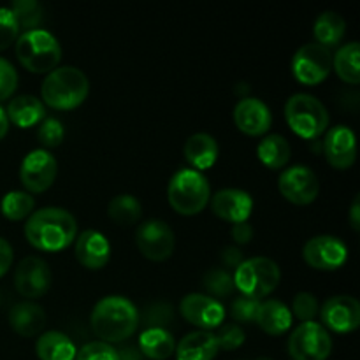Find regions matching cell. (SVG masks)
Instances as JSON below:
<instances>
[{"instance_id": "33", "label": "cell", "mask_w": 360, "mask_h": 360, "mask_svg": "<svg viewBox=\"0 0 360 360\" xmlns=\"http://www.w3.org/2000/svg\"><path fill=\"white\" fill-rule=\"evenodd\" d=\"M9 9L13 11L18 25L20 28H25V32L39 28L42 18H44V9L37 0H16Z\"/></svg>"}, {"instance_id": "45", "label": "cell", "mask_w": 360, "mask_h": 360, "mask_svg": "<svg viewBox=\"0 0 360 360\" xmlns=\"http://www.w3.org/2000/svg\"><path fill=\"white\" fill-rule=\"evenodd\" d=\"M221 260H224L225 266L229 267H238L239 264L243 262V253L239 248H234V246H229V248L224 250L221 253Z\"/></svg>"}, {"instance_id": "3", "label": "cell", "mask_w": 360, "mask_h": 360, "mask_svg": "<svg viewBox=\"0 0 360 360\" xmlns=\"http://www.w3.org/2000/svg\"><path fill=\"white\" fill-rule=\"evenodd\" d=\"M90 81L86 74L72 65L56 67L46 74L41 84L42 104L56 111H72L86 101Z\"/></svg>"}, {"instance_id": "17", "label": "cell", "mask_w": 360, "mask_h": 360, "mask_svg": "<svg viewBox=\"0 0 360 360\" xmlns=\"http://www.w3.org/2000/svg\"><path fill=\"white\" fill-rule=\"evenodd\" d=\"M323 155L329 165L338 171H347L357 158V139L355 132L347 125H336L327 130L323 139Z\"/></svg>"}, {"instance_id": "41", "label": "cell", "mask_w": 360, "mask_h": 360, "mask_svg": "<svg viewBox=\"0 0 360 360\" xmlns=\"http://www.w3.org/2000/svg\"><path fill=\"white\" fill-rule=\"evenodd\" d=\"M259 306H260V301H257V299L238 295V297L232 301L231 315L236 322H255Z\"/></svg>"}, {"instance_id": "4", "label": "cell", "mask_w": 360, "mask_h": 360, "mask_svg": "<svg viewBox=\"0 0 360 360\" xmlns=\"http://www.w3.org/2000/svg\"><path fill=\"white\" fill-rule=\"evenodd\" d=\"M14 44L18 60L32 74H49L62 60V46L58 39L44 28L23 32Z\"/></svg>"}, {"instance_id": "11", "label": "cell", "mask_w": 360, "mask_h": 360, "mask_svg": "<svg viewBox=\"0 0 360 360\" xmlns=\"http://www.w3.org/2000/svg\"><path fill=\"white\" fill-rule=\"evenodd\" d=\"M278 190L288 202L308 206L320 193L319 176L308 165H292L280 174Z\"/></svg>"}, {"instance_id": "14", "label": "cell", "mask_w": 360, "mask_h": 360, "mask_svg": "<svg viewBox=\"0 0 360 360\" xmlns=\"http://www.w3.org/2000/svg\"><path fill=\"white\" fill-rule=\"evenodd\" d=\"M53 283V273L48 262L37 255L25 257L14 271V287L25 299H39L48 294Z\"/></svg>"}, {"instance_id": "32", "label": "cell", "mask_w": 360, "mask_h": 360, "mask_svg": "<svg viewBox=\"0 0 360 360\" xmlns=\"http://www.w3.org/2000/svg\"><path fill=\"white\" fill-rule=\"evenodd\" d=\"M35 199L23 190H11L0 200V211L11 221H20L34 213Z\"/></svg>"}, {"instance_id": "19", "label": "cell", "mask_w": 360, "mask_h": 360, "mask_svg": "<svg viewBox=\"0 0 360 360\" xmlns=\"http://www.w3.org/2000/svg\"><path fill=\"white\" fill-rule=\"evenodd\" d=\"M211 210L218 218L234 224L248 221L253 211V199L248 192L241 188L218 190L211 197Z\"/></svg>"}, {"instance_id": "46", "label": "cell", "mask_w": 360, "mask_h": 360, "mask_svg": "<svg viewBox=\"0 0 360 360\" xmlns=\"http://www.w3.org/2000/svg\"><path fill=\"white\" fill-rule=\"evenodd\" d=\"M350 225L355 232L360 231V197L355 195L350 206Z\"/></svg>"}, {"instance_id": "10", "label": "cell", "mask_w": 360, "mask_h": 360, "mask_svg": "<svg viewBox=\"0 0 360 360\" xmlns=\"http://www.w3.org/2000/svg\"><path fill=\"white\" fill-rule=\"evenodd\" d=\"M58 174V162L49 151L32 150L21 160L20 179L28 193H42L55 183Z\"/></svg>"}, {"instance_id": "34", "label": "cell", "mask_w": 360, "mask_h": 360, "mask_svg": "<svg viewBox=\"0 0 360 360\" xmlns=\"http://www.w3.org/2000/svg\"><path fill=\"white\" fill-rule=\"evenodd\" d=\"M204 288L211 294V297H229L232 292L236 290L234 280H232L231 274L225 269H220V267H214V269H210L206 274H204L202 281Z\"/></svg>"}, {"instance_id": "44", "label": "cell", "mask_w": 360, "mask_h": 360, "mask_svg": "<svg viewBox=\"0 0 360 360\" xmlns=\"http://www.w3.org/2000/svg\"><path fill=\"white\" fill-rule=\"evenodd\" d=\"M13 246L9 245V241L4 238H0V278L9 271V267L13 266Z\"/></svg>"}, {"instance_id": "42", "label": "cell", "mask_w": 360, "mask_h": 360, "mask_svg": "<svg viewBox=\"0 0 360 360\" xmlns=\"http://www.w3.org/2000/svg\"><path fill=\"white\" fill-rule=\"evenodd\" d=\"M18 88V72L9 60L0 56V102L13 97Z\"/></svg>"}, {"instance_id": "7", "label": "cell", "mask_w": 360, "mask_h": 360, "mask_svg": "<svg viewBox=\"0 0 360 360\" xmlns=\"http://www.w3.org/2000/svg\"><path fill=\"white\" fill-rule=\"evenodd\" d=\"M232 280L239 294L260 301L276 290L281 281V271L274 260L267 257H253L243 260L236 267Z\"/></svg>"}, {"instance_id": "35", "label": "cell", "mask_w": 360, "mask_h": 360, "mask_svg": "<svg viewBox=\"0 0 360 360\" xmlns=\"http://www.w3.org/2000/svg\"><path fill=\"white\" fill-rule=\"evenodd\" d=\"M63 137H65V129H63V125L60 120H56V118L42 120L41 127H39V130H37V139L46 151L60 146L63 141Z\"/></svg>"}, {"instance_id": "43", "label": "cell", "mask_w": 360, "mask_h": 360, "mask_svg": "<svg viewBox=\"0 0 360 360\" xmlns=\"http://www.w3.org/2000/svg\"><path fill=\"white\" fill-rule=\"evenodd\" d=\"M231 236L232 239H234V243H238V245H248L253 239V227L248 221L234 224L231 229Z\"/></svg>"}, {"instance_id": "38", "label": "cell", "mask_w": 360, "mask_h": 360, "mask_svg": "<svg viewBox=\"0 0 360 360\" xmlns=\"http://www.w3.org/2000/svg\"><path fill=\"white\" fill-rule=\"evenodd\" d=\"M20 25L9 7H0V51L13 46L20 37Z\"/></svg>"}, {"instance_id": "1", "label": "cell", "mask_w": 360, "mask_h": 360, "mask_svg": "<svg viewBox=\"0 0 360 360\" xmlns=\"http://www.w3.org/2000/svg\"><path fill=\"white\" fill-rule=\"evenodd\" d=\"M25 238L39 252H62L76 241L77 221L63 207H42L27 218Z\"/></svg>"}, {"instance_id": "16", "label": "cell", "mask_w": 360, "mask_h": 360, "mask_svg": "<svg viewBox=\"0 0 360 360\" xmlns=\"http://www.w3.org/2000/svg\"><path fill=\"white\" fill-rule=\"evenodd\" d=\"M320 319L326 329L352 333L360 326V302L352 295H334L320 306Z\"/></svg>"}, {"instance_id": "12", "label": "cell", "mask_w": 360, "mask_h": 360, "mask_svg": "<svg viewBox=\"0 0 360 360\" xmlns=\"http://www.w3.org/2000/svg\"><path fill=\"white\" fill-rule=\"evenodd\" d=\"M302 259L316 271H336L348 260V246L336 236H315L302 248Z\"/></svg>"}, {"instance_id": "47", "label": "cell", "mask_w": 360, "mask_h": 360, "mask_svg": "<svg viewBox=\"0 0 360 360\" xmlns=\"http://www.w3.org/2000/svg\"><path fill=\"white\" fill-rule=\"evenodd\" d=\"M118 357L120 360H144L139 348L136 347H123L122 350H118Z\"/></svg>"}, {"instance_id": "25", "label": "cell", "mask_w": 360, "mask_h": 360, "mask_svg": "<svg viewBox=\"0 0 360 360\" xmlns=\"http://www.w3.org/2000/svg\"><path fill=\"white\" fill-rule=\"evenodd\" d=\"M6 115L9 123H14L20 129H32L46 118V105L34 95H18L11 98Z\"/></svg>"}, {"instance_id": "49", "label": "cell", "mask_w": 360, "mask_h": 360, "mask_svg": "<svg viewBox=\"0 0 360 360\" xmlns=\"http://www.w3.org/2000/svg\"><path fill=\"white\" fill-rule=\"evenodd\" d=\"M255 360H271V359H267V357H260V359H255Z\"/></svg>"}, {"instance_id": "23", "label": "cell", "mask_w": 360, "mask_h": 360, "mask_svg": "<svg viewBox=\"0 0 360 360\" xmlns=\"http://www.w3.org/2000/svg\"><path fill=\"white\" fill-rule=\"evenodd\" d=\"M185 158L195 171L202 172L213 167L218 160V143L206 132L193 134L185 143Z\"/></svg>"}, {"instance_id": "29", "label": "cell", "mask_w": 360, "mask_h": 360, "mask_svg": "<svg viewBox=\"0 0 360 360\" xmlns=\"http://www.w3.org/2000/svg\"><path fill=\"white\" fill-rule=\"evenodd\" d=\"M345 34H347V21L341 14L334 13V11H326L320 14L313 25V35H315V42H319L323 48H333L343 41Z\"/></svg>"}, {"instance_id": "36", "label": "cell", "mask_w": 360, "mask_h": 360, "mask_svg": "<svg viewBox=\"0 0 360 360\" xmlns=\"http://www.w3.org/2000/svg\"><path fill=\"white\" fill-rule=\"evenodd\" d=\"M292 316H297L301 322H313L316 315L320 313L319 299L311 292H299L292 301Z\"/></svg>"}, {"instance_id": "22", "label": "cell", "mask_w": 360, "mask_h": 360, "mask_svg": "<svg viewBox=\"0 0 360 360\" xmlns=\"http://www.w3.org/2000/svg\"><path fill=\"white\" fill-rule=\"evenodd\" d=\"M9 326L14 333L23 338L37 336L46 326L44 309L32 301L18 302L9 311Z\"/></svg>"}, {"instance_id": "24", "label": "cell", "mask_w": 360, "mask_h": 360, "mask_svg": "<svg viewBox=\"0 0 360 360\" xmlns=\"http://www.w3.org/2000/svg\"><path fill=\"white\" fill-rule=\"evenodd\" d=\"M220 352L217 338L207 330H193L181 338L176 347L178 360H213Z\"/></svg>"}, {"instance_id": "26", "label": "cell", "mask_w": 360, "mask_h": 360, "mask_svg": "<svg viewBox=\"0 0 360 360\" xmlns=\"http://www.w3.org/2000/svg\"><path fill=\"white\" fill-rule=\"evenodd\" d=\"M35 354L39 360H74L77 348L67 334L60 330H48L37 338Z\"/></svg>"}, {"instance_id": "2", "label": "cell", "mask_w": 360, "mask_h": 360, "mask_svg": "<svg viewBox=\"0 0 360 360\" xmlns=\"http://www.w3.org/2000/svg\"><path fill=\"white\" fill-rule=\"evenodd\" d=\"M90 326L102 343H122L139 327V311L130 299L108 295L91 309Z\"/></svg>"}, {"instance_id": "40", "label": "cell", "mask_w": 360, "mask_h": 360, "mask_svg": "<svg viewBox=\"0 0 360 360\" xmlns=\"http://www.w3.org/2000/svg\"><path fill=\"white\" fill-rule=\"evenodd\" d=\"M214 338H217V343L220 350L231 352L241 347L245 343L246 336L241 326H238V323H225V326L220 327L218 334H214Z\"/></svg>"}, {"instance_id": "39", "label": "cell", "mask_w": 360, "mask_h": 360, "mask_svg": "<svg viewBox=\"0 0 360 360\" xmlns=\"http://www.w3.org/2000/svg\"><path fill=\"white\" fill-rule=\"evenodd\" d=\"M74 360H120L118 350L102 341H91L77 350Z\"/></svg>"}, {"instance_id": "48", "label": "cell", "mask_w": 360, "mask_h": 360, "mask_svg": "<svg viewBox=\"0 0 360 360\" xmlns=\"http://www.w3.org/2000/svg\"><path fill=\"white\" fill-rule=\"evenodd\" d=\"M7 132H9V118L6 115V109L0 105V141L7 136Z\"/></svg>"}, {"instance_id": "13", "label": "cell", "mask_w": 360, "mask_h": 360, "mask_svg": "<svg viewBox=\"0 0 360 360\" xmlns=\"http://www.w3.org/2000/svg\"><path fill=\"white\" fill-rule=\"evenodd\" d=\"M136 245L148 260L164 262L174 252L176 236L165 221L148 220L137 227Z\"/></svg>"}, {"instance_id": "31", "label": "cell", "mask_w": 360, "mask_h": 360, "mask_svg": "<svg viewBox=\"0 0 360 360\" xmlns=\"http://www.w3.org/2000/svg\"><path fill=\"white\" fill-rule=\"evenodd\" d=\"M108 214L116 225L129 227L141 220L143 206L137 197L130 195V193H120V195L112 197L111 202L108 204Z\"/></svg>"}, {"instance_id": "28", "label": "cell", "mask_w": 360, "mask_h": 360, "mask_svg": "<svg viewBox=\"0 0 360 360\" xmlns=\"http://www.w3.org/2000/svg\"><path fill=\"white\" fill-rule=\"evenodd\" d=\"M139 352L151 360H165L176 352V340L167 329H144L139 336Z\"/></svg>"}, {"instance_id": "30", "label": "cell", "mask_w": 360, "mask_h": 360, "mask_svg": "<svg viewBox=\"0 0 360 360\" xmlns=\"http://www.w3.org/2000/svg\"><path fill=\"white\" fill-rule=\"evenodd\" d=\"M360 48L359 42H348V44L341 46L333 56V67L336 70L338 76L348 84H359L360 83Z\"/></svg>"}, {"instance_id": "5", "label": "cell", "mask_w": 360, "mask_h": 360, "mask_svg": "<svg viewBox=\"0 0 360 360\" xmlns=\"http://www.w3.org/2000/svg\"><path fill=\"white\" fill-rule=\"evenodd\" d=\"M167 199L172 210L183 217H193L210 204L211 188L204 172L179 169L167 186Z\"/></svg>"}, {"instance_id": "20", "label": "cell", "mask_w": 360, "mask_h": 360, "mask_svg": "<svg viewBox=\"0 0 360 360\" xmlns=\"http://www.w3.org/2000/svg\"><path fill=\"white\" fill-rule=\"evenodd\" d=\"M74 243V255L86 269H102L111 259V243L102 232L88 229L81 232Z\"/></svg>"}, {"instance_id": "21", "label": "cell", "mask_w": 360, "mask_h": 360, "mask_svg": "<svg viewBox=\"0 0 360 360\" xmlns=\"http://www.w3.org/2000/svg\"><path fill=\"white\" fill-rule=\"evenodd\" d=\"M255 323L269 336H281L292 327L294 316L285 302L278 301V299H267V301L260 302Z\"/></svg>"}, {"instance_id": "6", "label": "cell", "mask_w": 360, "mask_h": 360, "mask_svg": "<svg viewBox=\"0 0 360 360\" xmlns=\"http://www.w3.org/2000/svg\"><path fill=\"white\" fill-rule=\"evenodd\" d=\"M285 120L292 132L302 139H316L327 132L329 111L322 101L309 94H295L285 104Z\"/></svg>"}, {"instance_id": "18", "label": "cell", "mask_w": 360, "mask_h": 360, "mask_svg": "<svg viewBox=\"0 0 360 360\" xmlns=\"http://www.w3.org/2000/svg\"><path fill=\"white\" fill-rule=\"evenodd\" d=\"M234 123L243 134L252 137L264 136L273 125V115L266 102L255 97H243L234 108Z\"/></svg>"}, {"instance_id": "15", "label": "cell", "mask_w": 360, "mask_h": 360, "mask_svg": "<svg viewBox=\"0 0 360 360\" xmlns=\"http://www.w3.org/2000/svg\"><path fill=\"white\" fill-rule=\"evenodd\" d=\"M179 313L186 322L199 327V330H207L224 326L225 308L218 299L206 294H188L179 302Z\"/></svg>"}, {"instance_id": "37", "label": "cell", "mask_w": 360, "mask_h": 360, "mask_svg": "<svg viewBox=\"0 0 360 360\" xmlns=\"http://www.w3.org/2000/svg\"><path fill=\"white\" fill-rule=\"evenodd\" d=\"M172 306L167 302H155L148 306L143 315V323L146 329H165L172 322Z\"/></svg>"}, {"instance_id": "8", "label": "cell", "mask_w": 360, "mask_h": 360, "mask_svg": "<svg viewBox=\"0 0 360 360\" xmlns=\"http://www.w3.org/2000/svg\"><path fill=\"white\" fill-rule=\"evenodd\" d=\"M333 352V338L319 322H302L288 338V354L294 360H327Z\"/></svg>"}, {"instance_id": "9", "label": "cell", "mask_w": 360, "mask_h": 360, "mask_svg": "<svg viewBox=\"0 0 360 360\" xmlns=\"http://www.w3.org/2000/svg\"><path fill=\"white\" fill-rule=\"evenodd\" d=\"M292 74L304 86H316L329 77L333 70V53L319 42H308L295 51Z\"/></svg>"}, {"instance_id": "27", "label": "cell", "mask_w": 360, "mask_h": 360, "mask_svg": "<svg viewBox=\"0 0 360 360\" xmlns=\"http://www.w3.org/2000/svg\"><path fill=\"white\" fill-rule=\"evenodd\" d=\"M257 157L271 171H280L287 167L292 157L290 143L280 134H271L266 136L257 146Z\"/></svg>"}]
</instances>
